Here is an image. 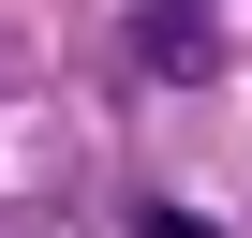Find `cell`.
Instances as JSON below:
<instances>
[{"instance_id": "cell-1", "label": "cell", "mask_w": 252, "mask_h": 238, "mask_svg": "<svg viewBox=\"0 0 252 238\" xmlns=\"http://www.w3.org/2000/svg\"><path fill=\"white\" fill-rule=\"evenodd\" d=\"M149 75H193V0H149Z\"/></svg>"}, {"instance_id": "cell-2", "label": "cell", "mask_w": 252, "mask_h": 238, "mask_svg": "<svg viewBox=\"0 0 252 238\" xmlns=\"http://www.w3.org/2000/svg\"><path fill=\"white\" fill-rule=\"evenodd\" d=\"M134 238H222V223H193V208H134Z\"/></svg>"}]
</instances>
